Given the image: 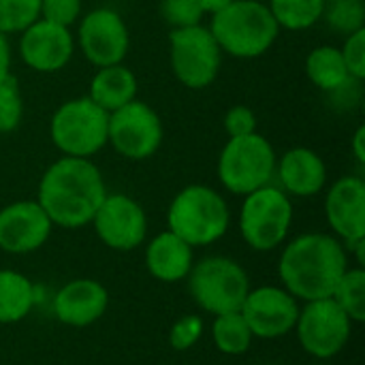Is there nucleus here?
Instances as JSON below:
<instances>
[{"label": "nucleus", "mask_w": 365, "mask_h": 365, "mask_svg": "<svg viewBox=\"0 0 365 365\" xmlns=\"http://www.w3.org/2000/svg\"><path fill=\"white\" fill-rule=\"evenodd\" d=\"M105 197L103 173L90 158L62 156L43 173L36 201L51 225L81 229L92 222Z\"/></svg>", "instance_id": "f257e3e1"}, {"label": "nucleus", "mask_w": 365, "mask_h": 365, "mask_svg": "<svg viewBox=\"0 0 365 365\" xmlns=\"http://www.w3.org/2000/svg\"><path fill=\"white\" fill-rule=\"evenodd\" d=\"M349 269L346 248L327 233H304L280 255L278 274L295 299L314 302L334 295Z\"/></svg>", "instance_id": "f03ea898"}, {"label": "nucleus", "mask_w": 365, "mask_h": 365, "mask_svg": "<svg viewBox=\"0 0 365 365\" xmlns=\"http://www.w3.org/2000/svg\"><path fill=\"white\" fill-rule=\"evenodd\" d=\"M210 32L222 53L250 60L272 49L280 36V26L276 24L267 2L233 0L212 15Z\"/></svg>", "instance_id": "7ed1b4c3"}, {"label": "nucleus", "mask_w": 365, "mask_h": 365, "mask_svg": "<svg viewBox=\"0 0 365 365\" xmlns=\"http://www.w3.org/2000/svg\"><path fill=\"white\" fill-rule=\"evenodd\" d=\"M229 222L231 212L225 197L203 184L182 188L167 212L169 231L192 248L218 242L229 231Z\"/></svg>", "instance_id": "20e7f679"}, {"label": "nucleus", "mask_w": 365, "mask_h": 365, "mask_svg": "<svg viewBox=\"0 0 365 365\" xmlns=\"http://www.w3.org/2000/svg\"><path fill=\"white\" fill-rule=\"evenodd\" d=\"M109 113L90 96H79L62 103L49 122L51 143L62 156L92 158L107 145Z\"/></svg>", "instance_id": "39448f33"}, {"label": "nucleus", "mask_w": 365, "mask_h": 365, "mask_svg": "<svg viewBox=\"0 0 365 365\" xmlns=\"http://www.w3.org/2000/svg\"><path fill=\"white\" fill-rule=\"evenodd\" d=\"M276 150L259 133L231 137L218 156V180L233 195H250L276 175Z\"/></svg>", "instance_id": "423d86ee"}, {"label": "nucleus", "mask_w": 365, "mask_h": 365, "mask_svg": "<svg viewBox=\"0 0 365 365\" xmlns=\"http://www.w3.org/2000/svg\"><path fill=\"white\" fill-rule=\"evenodd\" d=\"M188 291L199 308L220 317L229 312H240L250 282L240 263L227 257H207L190 267Z\"/></svg>", "instance_id": "0eeeda50"}, {"label": "nucleus", "mask_w": 365, "mask_h": 365, "mask_svg": "<svg viewBox=\"0 0 365 365\" xmlns=\"http://www.w3.org/2000/svg\"><path fill=\"white\" fill-rule=\"evenodd\" d=\"M293 222V203L280 186H263L246 195L240 210V233L244 242L259 252L278 248L289 235Z\"/></svg>", "instance_id": "6e6552de"}, {"label": "nucleus", "mask_w": 365, "mask_h": 365, "mask_svg": "<svg viewBox=\"0 0 365 365\" xmlns=\"http://www.w3.org/2000/svg\"><path fill=\"white\" fill-rule=\"evenodd\" d=\"M169 62L178 81L190 90L214 83L222 64V49L207 26L175 28L169 34Z\"/></svg>", "instance_id": "1a4fd4ad"}, {"label": "nucleus", "mask_w": 365, "mask_h": 365, "mask_svg": "<svg viewBox=\"0 0 365 365\" xmlns=\"http://www.w3.org/2000/svg\"><path fill=\"white\" fill-rule=\"evenodd\" d=\"M165 130L163 120L143 101H130L128 105L109 113L107 143L128 158V160H145L154 156L163 143Z\"/></svg>", "instance_id": "9d476101"}, {"label": "nucleus", "mask_w": 365, "mask_h": 365, "mask_svg": "<svg viewBox=\"0 0 365 365\" xmlns=\"http://www.w3.org/2000/svg\"><path fill=\"white\" fill-rule=\"evenodd\" d=\"M295 327L299 344L308 355L317 359H331L346 346L353 321L331 297H327L306 302Z\"/></svg>", "instance_id": "9b49d317"}, {"label": "nucleus", "mask_w": 365, "mask_h": 365, "mask_svg": "<svg viewBox=\"0 0 365 365\" xmlns=\"http://www.w3.org/2000/svg\"><path fill=\"white\" fill-rule=\"evenodd\" d=\"M77 43L90 64L105 68L124 62L130 47V34L118 11L98 6L79 19Z\"/></svg>", "instance_id": "f8f14e48"}, {"label": "nucleus", "mask_w": 365, "mask_h": 365, "mask_svg": "<svg viewBox=\"0 0 365 365\" xmlns=\"http://www.w3.org/2000/svg\"><path fill=\"white\" fill-rule=\"evenodd\" d=\"M240 314L244 317L252 338L276 340L295 329L299 306L289 291L280 287H261L248 291Z\"/></svg>", "instance_id": "ddd939ff"}, {"label": "nucleus", "mask_w": 365, "mask_h": 365, "mask_svg": "<svg viewBox=\"0 0 365 365\" xmlns=\"http://www.w3.org/2000/svg\"><path fill=\"white\" fill-rule=\"evenodd\" d=\"M98 240L118 252L135 250L148 233V216L143 207L126 195H107L92 218Z\"/></svg>", "instance_id": "4468645a"}, {"label": "nucleus", "mask_w": 365, "mask_h": 365, "mask_svg": "<svg viewBox=\"0 0 365 365\" xmlns=\"http://www.w3.org/2000/svg\"><path fill=\"white\" fill-rule=\"evenodd\" d=\"M75 51V36L71 28L51 24L47 19H34L21 30L19 56L24 64L36 73H58L62 71Z\"/></svg>", "instance_id": "2eb2a0df"}, {"label": "nucleus", "mask_w": 365, "mask_h": 365, "mask_svg": "<svg viewBox=\"0 0 365 365\" xmlns=\"http://www.w3.org/2000/svg\"><path fill=\"white\" fill-rule=\"evenodd\" d=\"M325 216L331 231L344 240L351 250L365 240V182L357 175H344L327 192Z\"/></svg>", "instance_id": "dca6fc26"}, {"label": "nucleus", "mask_w": 365, "mask_h": 365, "mask_svg": "<svg viewBox=\"0 0 365 365\" xmlns=\"http://www.w3.org/2000/svg\"><path fill=\"white\" fill-rule=\"evenodd\" d=\"M51 227L38 201H15L0 210V248L11 255L34 252L47 242Z\"/></svg>", "instance_id": "f3484780"}, {"label": "nucleus", "mask_w": 365, "mask_h": 365, "mask_svg": "<svg viewBox=\"0 0 365 365\" xmlns=\"http://www.w3.org/2000/svg\"><path fill=\"white\" fill-rule=\"evenodd\" d=\"M109 306L107 289L88 278L64 284L53 299V314L60 323L71 327H88L96 323Z\"/></svg>", "instance_id": "a211bd4d"}, {"label": "nucleus", "mask_w": 365, "mask_h": 365, "mask_svg": "<svg viewBox=\"0 0 365 365\" xmlns=\"http://www.w3.org/2000/svg\"><path fill=\"white\" fill-rule=\"evenodd\" d=\"M280 188L293 197H314L327 184L325 160L310 148H291L276 163Z\"/></svg>", "instance_id": "6ab92c4d"}, {"label": "nucleus", "mask_w": 365, "mask_h": 365, "mask_svg": "<svg viewBox=\"0 0 365 365\" xmlns=\"http://www.w3.org/2000/svg\"><path fill=\"white\" fill-rule=\"evenodd\" d=\"M145 265L148 272L160 282L184 280L192 267V246H188L175 233L165 231L148 244Z\"/></svg>", "instance_id": "aec40b11"}, {"label": "nucleus", "mask_w": 365, "mask_h": 365, "mask_svg": "<svg viewBox=\"0 0 365 365\" xmlns=\"http://www.w3.org/2000/svg\"><path fill=\"white\" fill-rule=\"evenodd\" d=\"M101 109L113 113L115 109L128 105L137 98V77L124 64H111L98 68L90 81L88 94Z\"/></svg>", "instance_id": "412c9836"}, {"label": "nucleus", "mask_w": 365, "mask_h": 365, "mask_svg": "<svg viewBox=\"0 0 365 365\" xmlns=\"http://www.w3.org/2000/svg\"><path fill=\"white\" fill-rule=\"evenodd\" d=\"M306 75L319 90L329 92V94L340 90L349 81H353L340 47H334V45H319L308 53Z\"/></svg>", "instance_id": "4be33fe9"}, {"label": "nucleus", "mask_w": 365, "mask_h": 365, "mask_svg": "<svg viewBox=\"0 0 365 365\" xmlns=\"http://www.w3.org/2000/svg\"><path fill=\"white\" fill-rule=\"evenodd\" d=\"M36 302L32 282L17 272L0 269V325L19 323Z\"/></svg>", "instance_id": "5701e85b"}, {"label": "nucleus", "mask_w": 365, "mask_h": 365, "mask_svg": "<svg viewBox=\"0 0 365 365\" xmlns=\"http://www.w3.org/2000/svg\"><path fill=\"white\" fill-rule=\"evenodd\" d=\"M280 30H308L323 19L325 0H267Z\"/></svg>", "instance_id": "b1692460"}, {"label": "nucleus", "mask_w": 365, "mask_h": 365, "mask_svg": "<svg viewBox=\"0 0 365 365\" xmlns=\"http://www.w3.org/2000/svg\"><path fill=\"white\" fill-rule=\"evenodd\" d=\"M212 336H214V344L225 355H244L252 342V334L240 312L216 317Z\"/></svg>", "instance_id": "393cba45"}, {"label": "nucleus", "mask_w": 365, "mask_h": 365, "mask_svg": "<svg viewBox=\"0 0 365 365\" xmlns=\"http://www.w3.org/2000/svg\"><path fill=\"white\" fill-rule=\"evenodd\" d=\"M331 299L346 312L353 323L365 321V272L364 267L346 269Z\"/></svg>", "instance_id": "a878e982"}, {"label": "nucleus", "mask_w": 365, "mask_h": 365, "mask_svg": "<svg viewBox=\"0 0 365 365\" xmlns=\"http://www.w3.org/2000/svg\"><path fill=\"white\" fill-rule=\"evenodd\" d=\"M323 19L342 34H353L365 28L364 0H325Z\"/></svg>", "instance_id": "bb28decb"}, {"label": "nucleus", "mask_w": 365, "mask_h": 365, "mask_svg": "<svg viewBox=\"0 0 365 365\" xmlns=\"http://www.w3.org/2000/svg\"><path fill=\"white\" fill-rule=\"evenodd\" d=\"M41 0H0V32L15 34L38 19Z\"/></svg>", "instance_id": "cd10ccee"}, {"label": "nucleus", "mask_w": 365, "mask_h": 365, "mask_svg": "<svg viewBox=\"0 0 365 365\" xmlns=\"http://www.w3.org/2000/svg\"><path fill=\"white\" fill-rule=\"evenodd\" d=\"M24 118V96L15 77L0 83V133H13Z\"/></svg>", "instance_id": "c85d7f7f"}, {"label": "nucleus", "mask_w": 365, "mask_h": 365, "mask_svg": "<svg viewBox=\"0 0 365 365\" xmlns=\"http://www.w3.org/2000/svg\"><path fill=\"white\" fill-rule=\"evenodd\" d=\"M160 17L171 26V30H175L199 26L205 13L197 0H160Z\"/></svg>", "instance_id": "c756f323"}, {"label": "nucleus", "mask_w": 365, "mask_h": 365, "mask_svg": "<svg viewBox=\"0 0 365 365\" xmlns=\"http://www.w3.org/2000/svg\"><path fill=\"white\" fill-rule=\"evenodd\" d=\"M38 17L71 28L81 17V0H41Z\"/></svg>", "instance_id": "7c9ffc66"}, {"label": "nucleus", "mask_w": 365, "mask_h": 365, "mask_svg": "<svg viewBox=\"0 0 365 365\" xmlns=\"http://www.w3.org/2000/svg\"><path fill=\"white\" fill-rule=\"evenodd\" d=\"M346 68L353 79H365V28L346 36L344 45L340 47Z\"/></svg>", "instance_id": "2f4dec72"}, {"label": "nucleus", "mask_w": 365, "mask_h": 365, "mask_svg": "<svg viewBox=\"0 0 365 365\" xmlns=\"http://www.w3.org/2000/svg\"><path fill=\"white\" fill-rule=\"evenodd\" d=\"M203 334V321L199 317H184L173 323L169 331V342L175 351H188L199 342Z\"/></svg>", "instance_id": "473e14b6"}, {"label": "nucleus", "mask_w": 365, "mask_h": 365, "mask_svg": "<svg viewBox=\"0 0 365 365\" xmlns=\"http://www.w3.org/2000/svg\"><path fill=\"white\" fill-rule=\"evenodd\" d=\"M225 130L231 137H246L257 133V115L246 105H235L225 113Z\"/></svg>", "instance_id": "72a5a7b5"}, {"label": "nucleus", "mask_w": 365, "mask_h": 365, "mask_svg": "<svg viewBox=\"0 0 365 365\" xmlns=\"http://www.w3.org/2000/svg\"><path fill=\"white\" fill-rule=\"evenodd\" d=\"M11 77V45L6 41V34L0 32V83Z\"/></svg>", "instance_id": "f704fd0d"}, {"label": "nucleus", "mask_w": 365, "mask_h": 365, "mask_svg": "<svg viewBox=\"0 0 365 365\" xmlns=\"http://www.w3.org/2000/svg\"><path fill=\"white\" fill-rule=\"evenodd\" d=\"M365 126H357V130H355V135H353V154H355V158H357V163L359 165H365Z\"/></svg>", "instance_id": "c9c22d12"}, {"label": "nucleus", "mask_w": 365, "mask_h": 365, "mask_svg": "<svg viewBox=\"0 0 365 365\" xmlns=\"http://www.w3.org/2000/svg\"><path fill=\"white\" fill-rule=\"evenodd\" d=\"M229 2H233V0H197V4L203 9V13L205 15H214V13H218L220 9H225Z\"/></svg>", "instance_id": "e433bc0d"}, {"label": "nucleus", "mask_w": 365, "mask_h": 365, "mask_svg": "<svg viewBox=\"0 0 365 365\" xmlns=\"http://www.w3.org/2000/svg\"><path fill=\"white\" fill-rule=\"evenodd\" d=\"M261 2H265V0H261Z\"/></svg>", "instance_id": "4c0bfd02"}, {"label": "nucleus", "mask_w": 365, "mask_h": 365, "mask_svg": "<svg viewBox=\"0 0 365 365\" xmlns=\"http://www.w3.org/2000/svg\"><path fill=\"white\" fill-rule=\"evenodd\" d=\"M321 365H323V364H321Z\"/></svg>", "instance_id": "58836bf2"}]
</instances>
